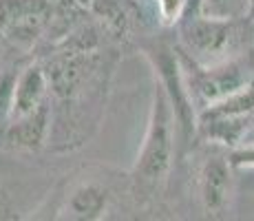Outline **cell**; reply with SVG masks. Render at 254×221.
I'll list each match as a JSON object with an SVG mask.
<instances>
[{"mask_svg":"<svg viewBox=\"0 0 254 221\" xmlns=\"http://www.w3.org/2000/svg\"><path fill=\"white\" fill-rule=\"evenodd\" d=\"M248 84H250L248 82V73L234 60L199 69L197 75L188 82L190 93H194L206 106H212L217 102L226 100L228 95L241 91Z\"/></svg>","mask_w":254,"mask_h":221,"instance_id":"cell-3","label":"cell"},{"mask_svg":"<svg viewBox=\"0 0 254 221\" xmlns=\"http://www.w3.org/2000/svg\"><path fill=\"white\" fill-rule=\"evenodd\" d=\"M47 13V0H2L0 2V29L18 42L33 40L45 24Z\"/></svg>","mask_w":254,"mask_h":221,"instance_id":"cell-6","label":"cell"},{"mask_svg":"<svg viewBox=\"0 0 254 221\" xmlns=\"http://www.w3.org/2000/svg\"><path fill=\"white\" fill-rule=\"evenodd\" d=\"M49 135V106L42 104L33 113L18 120H11V124L4 131V140L18 150H40Z\"/></svg>","mask_w":254,"mask_h":221,"instance_id":"cell-8","label":"cell"},{"mask_svg":"<svg viewBox=\"0 0 254 221\" xmlns=\"http://www.w3.org/2000/svg\"><path fill=\"white\" fill-rule=\"evenodd\" d=\"M47 93V75L40 67H27L20 75L13 80L11 104H9V117L18 120L29 113H33L38 106L45 104Z\"/></svg>","mask_w":254,"mask_h":221,"instance_id":"cell-7","label":"cell"},{"mask_svg":"<svg viewBox=\"0 0 254 221\" xmlns=\"http://www.w3.org/2000/svg\"><path fill=\"white\" fill-rule=\"evenodd\" d=\"M254 111V84H248L241 91L228 95L226 100L210 106L206 117H237V115H250Z\"/></svg>","mask_w":254,"mask_h":221,"instance_id":"cell-10","label":"cell"},{"mask_svg":"<svg viewBox=\"0 0 254 221\" xmlns=\"http://www.w3.org/2000/svg\"><path fill=\"white\" fill-rule=\"evenodd\" d=\"M182 33L190 56L203 67L228 62L243 36L237 20L210 18L203 13L186 22Z\"/></svg>","mask_w":254,"mask_h":221,"instance_id":"cell-2","label":"cell"},{"mask_svg":"<svg viewBox=\"0 0 254 221\" xmlns=\"http://www.w3.org/2000/svg\"><path fill=\"white\" fill-rule=\"evenodd\" d=\"M252 0H201V13L223 20H241L248 16Z\"/></svg>","mask_w":254,"mask_h":221,"instance_id":"cell-11","label":"cell"},{"mask_svg":"<svg viewBox=\"0 0 254 221\" xmlns=\"http://www.w3.org/2000/svg\"><path fill=\"white\" fill-rule=\"evenodd\" d=\"M153 62L157 67V73L162 77V84L166 88L170 104H173L175 117H177L179 126H182L184 135L188 137L194 129V111H192V97H190V88L186 84L182 69L177 65V58L166 49H159L157 53H153Z\"/></svg>","mask_w":254,"mask_h":221,"instance_id":"cell-4","label":"cell"},{"mask_svg":"<svg viewBox=\"0 0 254 221\" xmlns=\"http://www.w3.org/2000/svg\"><path fill=\"white\" fill-rule=\"evenodd\" d=\"M109 206V193L97 184H82L69 195L64 215L69 219H100Z\"/></svg>","mask_w":254,"mask_h":221,"instance_id":"cell-9","label":"cell"},{"mask_svg":"<svg viewBox=\"0 0 254 221\" xmlns=\"http://www.w3.org/2000/svg\"><path fill=\"white\" fill-rule=\"evenodd\" d=\"M184 0H159V7H162V13L166 20H175L182 11Z\"/></svg>","mask_w":254,"mask_h":221,"instance_id":"cell-12","label":"cell"},{"mask_svg":"<svg viewBox=\"0 0 254 221\" xmlns=\"http://www.w3.org/2000/svg\"><path fill=\"white\" fill-rule=\"evenodd\" d=\"M175 111L168 95L157 91L153 97L148 129L133 168V177L144 188H157L166 181L173 166V148H175Z\"/></svg>","mask_w":254,"mask_h":221,"instance_id":"cell-1","label":"cell"},{"mask_svg":"<svg viewBox=\"0 0 254 221\" xmlns=\"http://www.w3.org/2000/svg\"><path fill=\"white\" fill-rule=\"evenodd\" d=\"M230 159L223 157H210L203 164L199 175V197H201L203 210L210 217H223L230 210L234 184Z\"/></svg>","mask_w":254,"mask_h":221,"instance_id":"cell-5","label":"cell"}]
</instances>
